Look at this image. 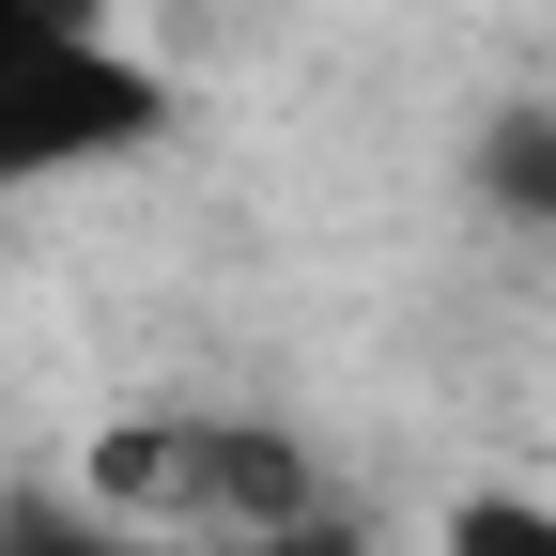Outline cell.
Returning <instances> with one entry per match:
<instances>
[{
    "mask_svg": "<svg viewBox=\"0 0 556 556\" xmlns=\"http://www.w3.org/2000/svg\"><path fill=\"white\" fill-rule=\"evenodd\" d=\"M170 124H186V93L124 31V0H0V201L124 170Z\"/></svg>",
    "mask_w": 556,
    "mask_h": 556,
    "instance_id": "cell-2",
    "label": "cell"
},
{
    "mask_svg": "<svg viewBox=\"0 0 556 556\" xmlns=\"http://www.w3.org/2000/svg\"><path fill=\"white\" fill-rule=\"evenodd\" d=\"M479 201L526 232H556V109H510V124H479Z\"/></svg>",
    "mask_w": 556,
    "mask_h": 556,
    "instance_id": "cell-4",
    "label": "cell"
},
{
    "mask_svg": "<svg viewBox=\"0 0 556 556\" xmlns=\"http://www.w3.org/2000/svg\"><path fill=\"white\" fill-rule=\"evenodd\" d=\"M417 556H556V495H526V479H479V495L433 510V541Z\"/></svg>",
    "mask_w": 556,
    "mask_h": 556,
    "instance_id": "cell-3",
    "label": "cell"
},
{
    "mask_svg": "<svg viewBox=\"0 0 556 556\" xmlns=\"http://www.w3.org/2000/svg\"><path fill=\"white\" fill-rule=\"evenodd\" d=\"M62 479H78L109 526H139L155 556H232L263 526L325 510V448L294 433V417H263V402H139V417H93Z\"/></svg>",
    "mask_w": 556,
    "mask_h": 556,
    "instance_id": "cell-1",
    "label": "cell"
},
{
    "mask_svg": "<svg viewBox=\"0 0 556 556\" xmlns=\"http://www.w3.org/2000/svg\"><path fill=\"white\" fill-rule=\"evenodd\" d=\"M0 556H155V541L109 526L78 479H47V495H0Z\"/></svg>",
    "mask_w": 556,
    "mask_h": 556,
    "instance_id": "cell-5",
    "label": "cell"
},
{
    "mask_svg": "<svg viewBox=\"0 0 556 556\" xmlns=\"http://www.w3.org/2000/svg\"><path fill=\"white\" fill-rule=\"evenodd\" d=\"M232 556H371V526H356V510L325 495V510H294V526H263V541H232Z\"/></svg>",
    "mask_w": 556,
    "mask_h": 556,
    "instance_id": "cell-6",
    "label": "cell"
}]
</instances>
